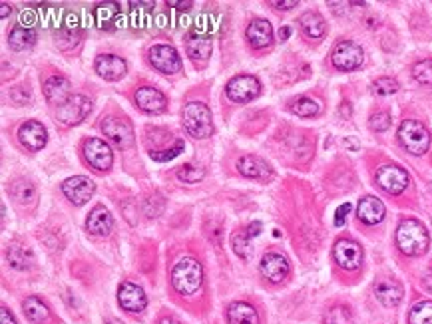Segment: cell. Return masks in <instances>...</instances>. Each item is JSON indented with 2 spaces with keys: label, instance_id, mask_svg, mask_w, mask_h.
Segmentation results:
<instances>
[{
  "label": "cell",
  "instance_id": "1",
  "mask_svg": "<svg viewBox=\"0 0 432 324\" xmlns=\"http://www.w3.org/2000/svg\"><path fill=\"white\" fill-rule=\"evenodd\" d=\"M431 237L426 227L417 219L401 221L396 229V246L408 257H420L429 251Z\"/></svg>",
  "mask_w": 432,
  "mask_h": 324
},
{
  "label": "cell",
  "instance_id": "2",
  "mask_svg": "<svg viewBox=\"0 0 432 324\" xmlns=\"http://www.w3.org/2000/svg\"><path fill=\"white\" fill-rule=\"evenodd\" d=\"M203 283V269L196 259L184 257L171 271V285L180 295H196Z\"/></svg>",
  "mask_w": 432,
  "mask_h": 324
},
{
  "label": "cell",
  "instance_id": "3",
  "mask_svg": "<svg viewBox=\"0 0 432 324\" xmlns=\"http://www.w3.org/2000/svg\"><path fill=\"white\" fill-rule=\"evenodd\" d=\"M182 122H184L185 131L189 135H194L197 140H203V138H210L213 135V119H211L210 108L201 102H189L185 104L182 110Z\"/></svg>",
  "mask_w": 432,
  "mask_h": 324
},
{
  "label": "cell",
  "instance_id": "4",
  "mask_svg": "<svg viewBox=\"0 0 432 324\" xmlns=\"http://www.w3.org/2000/svg\"><path fill=\"white\" fill-rule=\"evenodd\" d=\"M398 140L412 156H422L431 147V133L429 130L417 122V119H405L398 130Z\"/></svg>",
  "mask_w": 432,
  "mask_h": 324
},
{
  "label": "cell",
  "instance_id": "5",
  "mask_svg": "<svg viewBox=\"0 0 432 324\" xmlns=\"http://www.w3.org/2000/svg\"><path fill=\"white\" fill-rule=\"evenodd\" d=\"M225 94H227L229 100H233L237 104H243V102L255 100L261 94V84H259V80L255 78V76H251V74H241V76L229 80V84L225 88Z\"/></svg>",
  "mask_w": 432,
  "mask_h": 324
},
{
  "label": "cell",
  "instance_id": "6",
  "mask_svg": "<svg viewBox=\"0 0 432 324\" xmlns=\"http://www.w3.org/2000/svg\"><path fill=\"white\" fill-rule=\"evenodd\" d=\"M90 110H92V102L86 96H80L78 94V96H70L64 104L58 105L56 117L64 126H74V124H80L84 117L88 116Z\"/></svg>",
  "mask_w": 432,
  "mask_h": 324
},
{
  "label": "cell",
  "instance_id": "7",
  "mask_svg": "<svg viewBox=\"0 0 432 324\" xmlns=\"http://www.w3.org/2000/svg\"><path fill=\"white\" fill-rule=\"evenodd\" d=\"M363 58H365L363 48L359 44H354V42H349V40L339 42L333 48V54H331L333 66L339 68V70H345V72L359 68V66L363 64Z\"/></svg>",
  "mask_w": 432,
  "mask_h": 324
},
{
  "label": "cell",
  "instance_id": "8",
  "mask_svg": "<svg viewBox=\"0 0 432 324\" xmlns=\"http://www.w3.org/2000/svg\"><path fill=\"white\" fill-rule=\"evenodd\" d=\"M150 62L164 74H178L182 70V58L170 44H156L150 50Z\"/></svg>",
  "mask_w": 432,
  "mask_h": 324
},
{
  "label": "cell",
  "instance_id": "9",
  "mask_svg": "<svg viewBox=\"0 0 432 324\" xmlns=\"http://www.w3.org/2000/svg\"><path fill=\"white\" fill-rule=\"evenodd\" d=\"M375 179L379 183L380 189H384L387 193L398 195L403 193L408 185V173L398 165H382L377 169Z\"/></svg>",
  "mask_w": 432,
  "mask_h": 324
},
{
  "label": "cell",
  "instance_id": "10",
  "mask_svg": "<svg viewBox=\"0 0 432 324\" xmlns=\"http://www.w3.org/2000/svg\"><path fill=\"white\" fill-rule=\"evenodd\" d=\"M102 131L106 133V138L112 143H116L118 147H130L134 143V128L124 117H106L102 122Z\"/></svg>",
  "mask_w": 432,
  "mask_h": 324
},
{
  "label": "cell",
  "instance_id": "11",
  "mask_svg": "<svg viewBox=\"0 0 432 324\" xmlns=\"http://www.w3.org/2000/svg\"><path fill=\"white\" fill-rule=\"evenodd\" d=\"M84 157L86 161L98 171H108L114 163V154L108 147V143L98 140V138H90L84 142Z\"/></svg>",
  "mask_w": 432,
  "mask_h": 324
},
{
  "label": "cell",
  "instance_id": "12",
  "mask_svg": "<svg viewBox=\"0 0 432 324\" xmlns=\"http://www.w3.org/2000/svg\"><path fill=\"white\" fill-rule=\"evenodd\" d=\"M333 257H335L340 269L354 271L363 263V249L351 239H340V241H337V245L333 246Z\"/></svg>",
  "mask_w": 432,
  "mask_h": 324
},
{
  "label": "cell",
  "instance_id": "13",
  "mask_svg": "<svg viewBox=\"0 0 432 324\" xmlns=\"http://www.w3.org/2000/svg\"><path fill=\"white\" fill-rule=\"evenodd\" d=\"M62 191L68 197L70 203L74 205H84L88 203V199L92 197L96 191V183L84 175H76V177H70L62 183Z\"/></svg>",
  "mask_w": 432,
  "mask_h": 324
},
{
  "label": "cell",
  "instance_id": "14",
  "mask_svg": "<svg viewBox=\"0 0 432 324\" xmlns=\"http://www.w3.org/2000/svg\"><path fill=\"white\" fill-rule=\"evenodd\" d=\"M94 70L98 72L100 78L108 80V82H116V80L124 78L126 72H128V64L114 54H104V56H98L96 58V64Z\"/></svg>",
  "mask_w": 432,
  "mask_h": 324
},
{
  "label": "cell",
  "instance_id": "15",
  "mask_svg": "<svg viewBox=\"0 0 432 324\" xmlns=\"http://www.w3.org/2000/svg\"><path fill=\"white\" fill-rule=\"evenodd\" d=\"M118 300L122 309L128 312H142L147 304L144 290L134 283H122L118 288Z\"/></svg>",
  "mask_w": 432,
  "mask_h": 324
},
{
  "label": "cell",
  "instance_id": "16",
  "mask_svg": "<svg viewBox=\"0 0 432 324\" xmlns=\"http://www.w3.org/2000/svg\"><path fill=\"white\" fill-rule=\"evenodd\" d=\"M18 138L24 147H28L30 152H38L46 145V140H48V133H46V128L38 124V122H27L20 126L18 130Z\"/></svg>",
  "mask_w": 432,
  "mask_h": 324
},
{
  "label": "cell",
  "instance_id": "17",
  "mask_svg": "<svg viewBox=\"0 0 432 324\" xmlns=\"http://www.w3.org/2000/svg\"><path fill=\"white\" fill-rule=\"evenodd\" d=\"M136 104L140 110H144L147 114H159L166 110V96L157 88H152V86H144L140 90L136 91Z\"/></svg>",
  "mask_w": 432,
  "mask_h": 324
},
{
  "label": "cell",
  "instance_id": "18",
  "mask_svg": "<svg viewBox=\"0 0 432 324\" xmlns=\"http://www.w3.org/2000/svg\"><path fill=\"white\" fill-rule=\"evenodd\" d=\"M263 277L271 283H281L289 274V263L279 253H267L261 259Z\"/></svg>",
  "mask_w": 432,
  "mask_h": 324
},
{
  "label": "cell",
  "instance_id": "19",
  "mask_svg": "<svg viewBox=\"0 0 432 324\" xmlns=\"http://www.w3.org/2000/svg\"><path fill=\"white\" fill-rule=\"evenodd\" d=\"M384 213L387 209L382 205V201L373 197V195H367L359 201V207H357V217L363 221L365 225H377L380 221L384 219Z\"/></svg>",
  "mask_w": 432,
  "mask_h": 324
},
{
  "label": "cell",
  "instance_id": "20",
  "mask_svg": "<svg viewBox=\"0 0 432 324\" xmlns=\"http://www.w3.org/2000/svg\"><path fill=\"white\" fill-rule=\"evenodd\" d=\"M114 227V219H112V213L104 207V205H98L92 209V213L88 215L86 219V229L88 233L98 235V237H104L112 231Z\"/></svg>",
  "mask_w": 432,
  "mask_h": 324
},
{
  "label": "cell",
  "instance_id": "21",
  "mask_svg": "<svg viewBox=\"0 0 432 324\" xmlns=\"http://www.w3.org/2000/svg\"><path fill=\"white\" fill-rule=\"evenodd\" d=\"M375 295L379 298L380 304L384 307H396L403 300V286L398 281L393 279H380L379 283L375 285Z\"/></svg>",
  "mask_w": 432,
  "mask_h": 324
},
{
  "label": "cell",
  "instance_id": "22",
  "mask_svg": "<svg viewBox=\"0 0 432 324\" xmlns=\"http://www.w3.org/2000/svg\"><path fill=\"white\" fill-rule=\"evenodd\" d=\"M239 171L249 177V179H271L273 177V171L269 168V163H265L263 159L255 156H245L239 159Z\"/></svg>",
  "mask_w": 432,
  "mask_h": 324
},
{
  "label": "cell",
  "instance_id": "23",
  "mask_svg": "<svg viewBox=\"0 0 432 324\" xmlns=\"http://www.w3.org/2000/svg\"><path fill=\"white\" fill-rule=\"evenodd\" d=\"M245 36H247L249 44L253 48H265L273 40V28H271V24L267 20H253L249 24Z\"/></svg>",
  "mask_w": 432,
  "mask_h": 324
},
{
  "label": "cell",
  "instance_id": "24",
  "mask_svg": "<svg viewBox=\"0 0 432 324\" xmlns=\"http://www.w3.org/2000/svg\"><path fill=\"white\" fill-rule=\"evenodd\" d=\"M70 82L64 76H52L44 84V96L50 104L62 105L70 98Z\"/></svg>",
  "mask_w": 432,
  "mask_h": 324
},
{
  "label": "cell",
  "instance_id": "25",
  "mask_svg": "<svg viewBox=\"0 0 432 324\" xmlns=\"http://www.w3.org/2000/svg\"><path fill=\"white\" fill-rule=\"evenodd\" d=\"M185 50L189 54L192 60H206L211 54V38L206 36V34H199V32H194L187 36V42H185Z\"/></svg>",
  "mask_w": 432,
  "mask_h": 324
},
{
  "label": "cell",
  "instance_id": "26",
  "mask_svg": "<svg viewBox=\"0 0 432 324\" xmlns=\"http://www.w3.org/2000/svg\"><path fill=\"white\" fill-rule=\"evenodd\" d=\"M229 324H259L257 311L247 302H233L227 311Z\"/></svg>",
  "mask_w": 432,
  "mask_h": 324
},
{
  "label": "cell",
  "instance_id": "27",
  "mask_svg": "<svg viewBox=\"0 0 432 324\" xmlns=\"http://www.w3.org/2000/svg\"><path fill=\"white\" fill-rule=\"evenodd\" d=\"M299 24H301L303 32L309 36V38H323L325 36V30H327V27H325V20H323V16L317 13H305L299 18Z\"/></svg>",
  "mask_w": 432,
  "mask_h": 324
},
{
  "label": "cell",
  "instance_id": "28",
  "mask_svg": "<svg viewBox=\"0 0 432 324\" xmlns=\"http://www.w3.org/2000/svg\"><path fill=\"white\" fill-rule=\"evenodd\" d=\"M34 40H36V32H34L32 28L16 27L13 32H10V36H8V44H10L13 50L20 52V50L30 48V46L34 44Z\"/></svg>",
  "mask_w": 432,
  "mask_h": 324
},
{
  "label": "cell",
  "instance_id": "29",
  "mask_svg": "<svg viewBox=\"0 0 432 324\" xmlns=\"http://www.w3.org/2000/svg\"><path fill=\"white\" fill-rule=\"evenodd\" d=\"M22 307H24V312H27V316L32 323H44L50 314L48 307L38 297H28Z\"/></svg>",
  "mask_w": 432,
  "mask_h": 324
},
{
  "label": "cell",
  "instance_id": "30",
  "mask_svg": "<svg viewBox=\"0 0 432 324\" xmlns=\"http://www.w3.org/2000/svg\"><path fill=\"white\" fill-rule=\"evenodd\" d=\"M408 324H432V302L420 300L408 312Z\"/></svg>",
  "mask_w": 432,
  "mask_h": 324
},
{
  "label": "cell",
  "instance_id": "31",
  "mask_svg": "<svg viewBox=\"0 0 432 324\" xmlns=\"http://www.w3.org/2000/svg\"><path fill=\"white\" fill-rule=\"evenodd\" d=\"M291 112L301 117H313L321 112V104L317 100H311V98H299L297 102H293Z\"/></svg>",
  "mask_w": 432,
  "mask_h": 324
},
{
  "label": "cell",
  "instance_id": "32",
  "mask_svg": "<svg viewBox=\"0 0 432 324\" xmlns=\"http://www.w3.org/2000/svg\"><path fill=\"white\" fill-rule=\"evenodd\" d=\"M8 260H10V265H13L14 269H18V271H24V269H28V267H30V263H32V257H30V253H28L24 246L13 245L10 249H8Z\"/></svg>",
  "mask_w": 432,
  "mask_h": 324
},
{
  "label": "cell",
  "instance_id": "33",
  "mask_svg": "<svg viewBox=\"0 0 432 324\" xmlns=\"http://www.w3.org/2000/svg\"><path fill=\"white\" fill-rule=\"evenodd\" d=\"M323 324H353V314L347 307H333L325 312Z\"/></svg>",
  "mask_w": 432,
  "mask_h": 324
},
{
  "label": "cell",
  "instance_id": "34",
  "mask_svg": "<svg viewBox=\"0 0 432 324\" xmlns=\"http://www.w3.org/2000/svg\"><path fill=\"white\" fill-rule=\"evenodd\" d=\"M412 76L424 86H432V60H420L412 66Z\"/></svg>",
  "mask_w": 432,
  "mask_h": 324
},
{
  "label": "cell",
  "instance_id": "35",
  "mask_svg": "<svg viewBox=\"0 0 432 324\" xmlns=\"http://www.w3.org/2000/svg\"><path fill=\"white\" fill-rule=\"evenodd\" d=\"M373 91L377 96H393L398 91V82L394 78H389V76H382V78L373 82Z\"/></svg>",
  "mask_w": 432,
  "mask_h": 324
},
{
  "label": "cell",
  "instance_id": "36",
  "mask_svg": "<svg viewBox=\"0 0 432 324\" xmlns=\"http://www.w3.org/2000/svg\"><path fill=\"white\" fill-rule=\"evenodd\" d=\"M13 195L16 201L27 203L30 199H34V187H32V183L28 182H16L13 185Z\"/></svg>",
  "mask_w": 432,
  "mask_h": 324
},
{
  "label": "cell",
  "instance_id": "37",
  "mask_svg": "<svg viewBox=\"0 0 432 324\" xmlns=\"http://www.w3.org/2000/svg\"><path fill=\"white\" fill-rule=\"evenodd\" d=\"M249 233H247V229L245 231H239V233L231 239V245H233V251H236L237 255L241 257V259H247V255H249V251H247V246H249Z\"/></svg>",
  "mask_w": 432,
  "mask_h": 324
},
{
  "label": "cell",
  "instance_id": "38",
  "mask_svg": "<svg viewBox=\"0 0 432 324\" xmlns=\"http://www.w3.org/2000/svg\"><path fill=\"white\" fill-rule=\"evenodd\" d=\"M368 126L373 131H387L391 128V114L389 112H377L368 119Z\"/></svg>",
  "mask_w": 432,
  "mask_h": 324
},
{
  "label": "cell",
  "instance_id": "39",
  "mask_svg": "<svg viewBox=\"0 0 432 324\" xmlns=\"http://www.w3.org/2000/svg\"><path fill=\"white\" fill-rule=\"evenodd\" d=\"M178 177L185 183H197L199 179H203V169L196 168V165H184L178 171Z\"/></svg>",
  "mask_w": 432,
  "mask_h": 324
},
{
  "label": "cell",
  "instance_id": "40",
  "mask_svg": "<svg viewBox=\"0 0 432 324\" xmlns=\"http://www.w3.org/2000/svg\"><path fill=\"white\" fill-rule=\"evenodd\" d=\"M182 149H184V142H178L175 143V147L166 149L164 154H161V152H152L150 156H152V159H156V161H168V159H173V157L180 156Z\"/></svg>",
  "mask_w": 432,
  "mask_h": 324
},
{
  "label": "cell",
  "instance_id": "41",
  "mask_svg": "<svg viewBox=\"0 0 432 324\" xmlns=\"http://www.w3.org/2000/svg\"><path fill=\"white\" fill-rule=\"evenodd\" d=\"M96 14H98V22H100V27H106V20H110V18L116 14V4H100L98 10H96Z\"/></svg>",
  "mask_w": 432,
  "mask_h": 324
},
{
  "label": "cell",
  "instance_id": "42",
  "mask_svg": "<svg viewBox=\"0 0 432 324\" xmlns=\"http://www.w3.org/2000/svg\"><path fill=\"white\" fill-rule=\"evenodd\" d=\"M349 211H351V205H349V203H345V205H340V207L337 209V213H335V225H337V227H343V225H345V219H347Z\"/></svg>",
  "mask_w": 432,
  "mask_h": 324
},
{
  "label": "cell",
  "instance_id": "43",
  "mask_svg": "<svg viewBox=\"0 0 432 324\" xmlns=\"http://www.w3.org/2000/svg\"><path fill=\"white\" fill-rule=\"evenodd\" d=\"M0 324H16L14 316L10 314V311H8L6 307H2V309H0Z\"/></svg>",
  "mask_w": 432,
  "mask_h": 324
},
{
  "label": "cell",
  "instance_id": "44",
  "mask_svg": "<svg viewBox=\"0 0 432 324\" xmlns=\"http://www.w3.org/2000/svg\"><path fill=\"white\" fill-rule=\"evenodd\" d=\"M269 4L279 8V10H289V8H295L299 2H297V0H287V2H269Z\"/></svg>",
  "mask_w": 432,
  "mask_h": 324
},
{
  "label": "cell",
  "instance_id": "45",
  "mask_svg": "<svg viewBox=\"0 0 432 324\" xmlns=\"http://www.w3.org/2000/svg\"><path fill=\"white\" fill-rule=\"evenodd\" d=\"M0 8H2V10H0V18H2V20H4V18H8V14L13 13V6H10L8 2H2V4H0Z\"/></svg>",
  "mask_w": 432,
  "mask_h": 324
},
{
  "label": "cell",
  "instance_id": "46",
  "mask_svg": "<svg viewBox=\"0 0 432 324\" xmlns=\"http://www.w3.org/2000/svg\"><path fill=\"white\" fill-rule=\"evenodd\" d=\"M259 229H261V223H259V221L251 223V225H249V227H247L249 237H255V235H259Z\"/></svg>",
  "mask_w": 432,
  "mask_h": 324
},
{
  "label": "cell",
  "instance_id": "47",
  "mask_svg": "<svg viewBox=\"0 0 432 324\" xmlns=\"http://www.w3.org/2000/svg\"><path fill=\"white\" fill-rule=\"evenodd\" d=\"M168 6H178L180 10H187L192 6V2H175V0H168Z\"/></svg>",
  "mask_w": 432,
  "mask_h": 324
},
{
  "label": "cell",
  "instance_id": "48",
  "mask_svg": "<svg viewBox=\"0 0 432 324\" xmlns=\"http://www.w3.org/2000/svg\"><path fill=\"white\" fill-rule=\"evenodd\" d=\"M424 285H426V288L432 293V267L424 272Z\"/></svg>",
  "mask_w": 432,
  "mask_h": 324
},
{
  "label": "cell",
  "instance_id": "49",
  "mask_svg": "<svg viewBox=\"0 0 432 324\" xmlns=\"http://www.w3.org/2000/svg\"><path fill=\"white\" fill-rule=\"evenodd\" d=\"M289 36H291V28L289 27H283L279 30V40H287Z\"/></svg>",
  "mask_w": 432,
  "mask_h": 324
},
{
  "label": "cell",
  "instance_id": "50",
  "mask_svg": "<svg viewBox=\"0 0 432 324\" xmlns=\"http://www.w3.org/2000/svg\"><path fill=\"white\" fill-rule=\"evenodd\" d=\"M345 145H349V147H353V149H359V143L353 142V140H345Z\"/></svg>",
  "mask_w": 432,
  "mask_h": 324
},
{
  "label": "cell",
  "instance_id": "51",
  "mask_svg": "<svg viewBox=\"0 0 432 324\" xmlns=\"http://www.w3.org/2000/svg\"><path fill=\"white\" fill-rule=\"evenodd\" d=\"M159 324H180L178 321H173V318H164Z\"/></svg>",
  "mask_w": 432,
  "mask_h": 324
},
{
  "label": "cell",
  "instance_id": "52",
  "mask_svg": "<svg viewBox=\"0 0 432 324\" xmlns=\"http://www.w3.org/2000/svg\"><path fill=\"white\" fill-rule=\"evenodd\" d=\"M110 324H122V323H110Z\"/></svg>",
  "mask_w": 432,
  "mask_h": 324
}]
</instances>
